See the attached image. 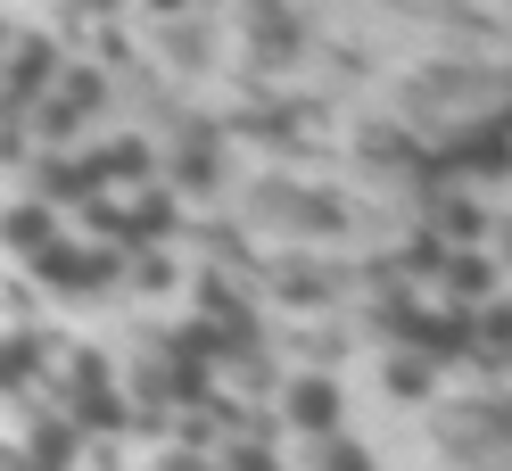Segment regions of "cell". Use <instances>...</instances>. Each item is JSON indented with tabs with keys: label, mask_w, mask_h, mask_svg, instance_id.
I'll return each mask as SVG.
<instances>
[{
	"label": "cell",
	"mask_w": 512,
	"mask_h": 471,
	"mask_svg": "<svg viewBox=\"0 0 512 471\" xmlns=\"http://www.w3.org/2000/svg\"><path fill=\"white\" fill-rule=\"evenodd\" d=\"M25 265H34V281H42V290L83 298V290H108V281H124V248H116V240L100 248V240H67V232H58L42 257H25Z\"/></svg>",
	"instance_id": "1"
},
{
	"label": "cell",
	"mask_w": 512,
	"mask_h": 471,
	"mask_svg": "<svg viewBox=\"0 0 512 471\" xmlns=\"http://www.w3.org/2000/svg\"><path fill=\"white\" fill-rule=\"evenodd\" d=\"M58 75H67V58H58V42L25 34V42H9V75H0V100H9V108H34L42 91H58Z\"/></svg>",
	"instance_id": "2"
},
{
	"label": "cell",
	"mask_w": 512,
	"mask_h": 471,
	"mask_svg": "<svg viewBox=\"0 0 512 471\" xmlns=\"http://www.w3.org/2000/svg\"><path fill=\"white\" fill-rule=\"evenodd\" d=\"M281 422L298 438H331L339 430V381L331 372H290V381H281Z\"/></svg>",
	"instance_id": "3"
},
{
	"label": "cell",
	"mask_w": 512,
	"mask_h": 471,
	"mask_svg": "<svg viewBox=\"0 0 512 471\" xmlns=\"http://www.w3.org/2000/svg\"><path fill=\"white\" fill-rule=\"evenodd\" d=\"M438 290L455 298V306H488V298H504V265L488 257V248H446V265H438Z\"/></svg>",
	"instance_id": "4"
},
{
	"label": "cell",
	"mask_w": 512,
	"mask_h": 471,
	"mask_svg": "<svg viewBox=\"0 0 512 471\" xmlns=\"http://www.w3.org/2000/svg\"><path fill=\"white\" fill-rule=\"evenodd\" d=\"M50 240H58V207H50L42 191L0 207V248H9V257H42Z\"/></svg>",
	"instance_id": "5"
},
{
	"label": "cell",
	"mask_w": 512,
	"mask_h": 471,
	"mask_svg": "<svg viewBox=\"0 0 512 471\" xmlns=\"http://www.w3.org/2000/svg\"><path fill=\"white\" fill-rule=\"evenodd\" d=\"M380 389H389L397 405H430L438 397V356H422V348L389 356V364H380Z\"/></svg>",
	"instance_id": "6"
},
{
	"label": "cell",
	"mask_w": 512,
	"mask_h": 471,
	"mask_svg": "<svg viewBox=\"0 0 512 471\" xmlns=\"http://www.w3.org/2000/svg\"><path fill=\"white\" fill-rule=\"evenodd\" d=\"M166 174H174V191H215V174H223L215 133H182V149L166 157Z\"/></svg>",
	"instance_id": "7"
},
{
	"label": "cell",
	"mask_w": 512,
	"mask_h": 471,
	"mask_svg": "<svg viewBox=\"0 0 512 471\" xmlns=\"http://www.w3.org/2000/svg\"><path fill=\"white\" fill-rule=\"evenodd\" d=\"M42 364H50V339H42V331H0V397L25 389Z\"/></svg>",
	"instance_id": "8"
},
{
	"label": "cell",
	"mask_w": 512,
	"mask_h": 471,
	"mask_svg": "<svg viewBox=\"0 0 512 471\" xmlns=\"http://www.w3.org/2000/svg\"><path fill=\"white\" fill-rule=\"evenodd\" d=\"M83 166L100 174V182H149V166H157V157H149V141H100V149L83 157Z\"/></svg>",
	"instance_id": "9"
},
{
	"label": "cell",
	"mask_w": 512,
	"mask_h": 471,
	"mask_svg": "<svg viewBox=\"0 0 512 471\" xmlns=\"http://www.w3.org/2000/svg\"><path fill=\"white\" fill-rule=\"evenodd\" d=\"M430 232H438L446 248H479V240H488V207H471V199H438V207H430Z\"/></svg>",
	"instance_id": "10"
},
{
	"label": "cell",
	"mask_w": 512,
	"mask_h": 471,
	"mask_svg": "<svg viewBox=\"0 0 512 471\" xmlns=\"http://www.w3.org/2000/svg\"><path fill=\"white\" fill-rule=\"evenodd\" d=\"M25 116H34V133H42V149H67V141H75V124H83V108L67 100V91H42V100L25 108Z\"/></svg>",
	"instance_id": "11"
},
{
	"label": "cell",
	"mask_w": 512,
	"mask_h": 471,
	"mask_svg": "<svg viewBox=\"0 0 512 471\" xmlns=\"http://www.w3.org/2000/svg\"><path fill=\"white\" fill-rule=\"evenodd\" d=\"M306 471H380V463L356 447V438L331 430V438H306Z\"/></svg>",
	"instance_id": "12"
},
{
	"label": "cell",
	"mask_w": 512,
	"mask_h": 471,
	"mask_svg": "<svg viewBox=\"0 0 512 471\" xmlns=\"http://www.w3.org/2000/svg\"><path fill=\"white\" fill-rule=\"evenodd\" d=\"M174 281H182V265H174V257H166V248H157V240H149V248H141V257H133V290H141V298H166V290H174Z\"/></svg>",
	"instance_id": "13"
},
{
	"label": "cell",
	"mask_w": 512,
	"mask_h": 471,
	"mask_svg": "<svg viewBox=\"0 0 512 471\" xmlns=\"http://www.w3.org/2000/svg\"><path fill=\"white\" fill-rule=\"evenodd\" d=\"M166 232H174V199L166 191H141L133 199V240L149 248V240H166Z\"/></svg>",
	"instance_id": "14"
},
{
	"label": "cell",
	"mask_w": 512,
	"mask_h": 471,
	"mask_svg": "<svg viewBox=\"0 0 512 471\" xmlns=\"http://www.w3.org/2000/svg\"><path fill=\"white\" fill-rule=\"evenodd\" d=\"M479 356H512V298L479 306Z\"/></svg>",
	"instance_id": "15"
},
{
	"label": "cell",
	"mask_w": 512,
	"mask_h": 471,
	"mask_svg": "<svg viewBox=\"0 0 512 471\" xmlns=\"http://www.w3.org/2000/svg\"><path fill=\"white\" fill-rule=\"evenodd\" d=\"M290 224H298V232H347V207L323 199V191H306V199L290 207Z\"/></svg>",
	"instance_id": "16"
},
{
	"label": "cell",
	"mask_w": 512,
	"mask_h": 471,
	"mask_svg": "<svg viewBox=\"0 0 512 471\" xmlns=\"http://www.w3.org/2000/svg\"><path fill=\"white\" fill-rule=\"evenodd\" d=\"M273 290H281V298H290V306H331V273H314V265L298 273V265H290V273H281V281H273Z\"/></svg>",
	"instance_id": "17"
},
{
	"label": "cell",
	"mask_w": 512,
	"mask_h": 471,
	"mask_svg": "<svg viewBox=\"0 0 512 471\" xmlns=\"http://www.w3.org/2000/svg\"><path fill=\"white\" fill-rule=\"evenodd\" d=\"M58 91H67V100H75V108L91 116V108L108 100V75H100V67H67V75H58Z\"/></svg>",
	"instance_id": "18"
},
{
	"label": "cell",
	"mask_w": 512,
	"mask_h": 471,
	"mask_svg": "<svg viewBox=\"0 0 512 471\" xmlns=\"http://www.w3.org/2000/svg\"><path fill=\"white\" fill-rule=\"evenodd\" d=\"M149 471H223V463H215L207 447H182V438H166V447L149 455Z\"/></svg>",
	"instance_id": "19"
},
{
	"label": "cell",
	"mask_w": 512,
	"mask_h": 471,
	"mask_svg": "<svg viewBox=\"0 0 512 471\" xmlns=\"http://www.w3.org/2000/svg\"><path fill=\"white\" fill-rule=\"evenodd\" d=\"M215 463H223V471H281V463H273V447H240V438H232V447H223Z\"/></svg>",
	"instance_id": "20"
},
{
	"label": "cell",
	"mask_w": 512,
	"mask_h": 471,
	"mask_svg": "<svg viewBox=\"0 0 512 471\" xmlns=\"http://www.w3.org/2000/svg\"><path fill=\"white\" fill-rule=\"evenodd\" d=\"M141 9H149L157 25H174V17H190V9H199V0H141Z\"/></svg>",
	"instance_id": "21"
},
{
	"label": "cell",
	"mask_w": 512,
	"mask_h": 471,
	"mask_svg": "<svg viewBox=\"0 0 512 471\" xmlns=\"http://www.w3.org/2000/svg\"><path fill=\"white\" fill-rule=\"evenodd\" d=\"M75 9H83V17H116L124 0H75Z\"/></svg>",
	"instance_id": "22"
}]
</instances>
